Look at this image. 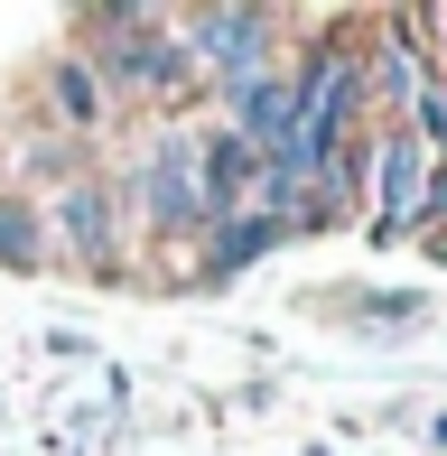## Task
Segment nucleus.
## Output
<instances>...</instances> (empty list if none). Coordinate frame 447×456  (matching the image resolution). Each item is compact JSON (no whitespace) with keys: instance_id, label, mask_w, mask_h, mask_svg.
<instances>
[{"instance_id":"7ed1b4c3","label":"nucleus","mask_w":447,"mask_h":456,"mask_svg":"<svg viewBox=\"0 0 447 456\" xmlns=\"http://www.w3.org/2000/svg\"><path fill=\"white\" fill-rule=\"evenodd\" d=\"M177 37H187V66L215 75L224 94L280 66V10H233V0H215V10H177Z\"/></svg>"},{"instance_id":"39448f33","label":"nucleus","mask_w":447,"mask_h":456,"mask_svg":"<svg viewBox=\"0 0 447 456\" xmlns=\"http://www.w3.org/2000/svg\"><path fill=\"white\" fill-rule=\"evenodd\" d=\"M419 186H429V150H419L410 131H373V215H363V233L392 252L401 242V224H410V205H419Z\"/></svg>"},{"instance_id":"1a4fd4ad","label":"nucleus","mask_w":447,"mask_h":456,"mask_svg":"<svg viewBox=\"0 0 447 456\" xmlns=\"http://www.w3.org/2000/svg\"><path fill=\"white\" fill-rule=\"evenodd\" d=\"M47 102H56V121H66V131H103V85H93V66L85 56H56L47 66Z\"/></svg>"},{"instance_id":"0eeeda50","label":"nucleus","mask_w":447,"mask_h":456,"mask_svg":"<svg viewBox=\"0 0 447 456\" xmlns=\"http://www.w3.org/2000/svg\"><path fill=\"white\" fill-rule=\"evenodd\" d=\"M112 215H121V196H112V186L75 177V186H56V196H47V215H37V224H56L75 261H93V271H112V261H121V233H112Z\"/></svg>"},{"instance_id":"6e6552de","label":"nucleus","mask_w":447,"mask_h":456,"mask_svg":"<svg viewBox=\"0 0 447 456\" xmlns=\"http://www.w3.org/2000/svg\"><path fill=\"white\" fill-rule=\"evenodd\" d=\"M252 186H261V159L242 150L233 131H196V205H206V224L215 215H252Z\"/></svg>"},{"instance_id":"ddd939ff","label":"nucleus","mask_w":447,"mask_h":456,"mask_svg":"<svg viewBox=\"0 0 447 456\" xmlns=\"http://www.w3.org/2000/svg\"><path fill=\"white\" fill-rule=\"evenodd\" d=\"M429 447H438V456H447V419H429Z\"/></svg>"},{"instance_id":"9b49d317","label":"nucleus","mask_w":447,"mask_h":456,"mask_svg":"<svg viewBox=\"0 0 447 456\" xmlns=\"http://www.w3.org/2000/svg\"><path fill=\"white\" fill-rule=\"evenodd\" d=\"M401 131H410L429 159L447 150V66H429V75H419V94H410V112H401Z\"/></svg>"},{"instance_id":"f257e3e1","label":"nucleus","mask_w":447,"mask_h":456,"mask_svg":"<svg viewBox=\"0 0 447 456\" xmlns=\"http://www.w3.org/2000/svg\"><path fill=\"white\" fill-rule=\"evenodd\" d=\"M75 56L93 66L103 94H140V102H177L196 85L187 37H177V19H158V10H93Z\"/></svg>"},{"instance_id":"423d86ee","label":"nucleus","mask_w":447,"mask_h":456,"mask_svg":"<svg viewBox=\"0 0 447 456\" xmlns=\"http://www.w3.org/2000/svg\"><path fill=\"white\" fill-rule=\"evenodd\" d=\"M280 242H298V224H280V215H215L206 233H196V289H224L233 271L271 261Z\"/></svg>"},{"instance_id":"f03ea898","label":"nucleus","mask_w":447,"mask_h":456,"mask_svg":"<svg viewBox=\"0 0 447 456\" xmlns=\"http://www.w3.org/2000/svg\"><path fill=\"white\" fill-rule=\"evenodd\" d=\"M121 205L140 215V233H158V242H196L206 233V205H196V131H158L150 140V159L131 168V186H112Z\"/></svg>"},{"instance_id":"20e7f679","label":"nucleus","mask_w":447,"mask_h":456,"mask_svg":"<svg viewBox=\"0 0 447 456\" xmlns=\"http://www.w3.org/2000/svg\"><path fill=\"white\" fill-rule=\"evenodd\" d=\"M354 66H363V121H382V131H392V121L410 112L419 75H429V47H419V10H392V19L373 28V47H354Z\"/></svg>"},{"instance_id":"9d476101","label":"nucleus","mask_w":447,"mask_h":456,"mask_svg":"<svg viewBox=\"0 0 447 456\" xmlns=\"http://www.w3.org/2000/svg\"><path fill=\"white\" fill-rule=\"evenodd\" d=\"M37 252H47L37 205H28V196H0V271H37Z\"/></svg>"},{"instance_id":"f8f14e48","label":"nucleus","mask_w":447,"mask_h":456,"mask_svg":"<svg viewBox=\"0 0 447 456\" xmlns=\"http://www.w3.org/2000/svg\"><path fill=\"white\" fill-rule=\"evenodd\" d=\"M447 224V168H429V186H419V205H410V224H401V242H429Z\"/></svg>"}]
</instances>
